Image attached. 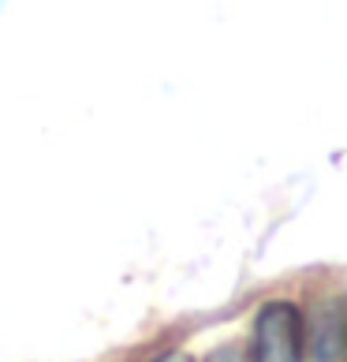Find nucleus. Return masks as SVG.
<instances>
[{
  "label": "nucleus",
  "mask_w": 347,
  "mask_h": 362,
  "mask_svg": "<svg viewBox=\"0 0 347 362\" xmlns=\"http://www.w3.org/2000/svg\"><path fill=\"white\" fill-rule=\"evenodd\" d=\"M157 362H191L187 355H180V351H172V355H165V358H157Z\"/></svg>",
  "instance_id": "4"
},
{
  "label": "nucleus",
  "mask_w": 347,
  "mask_h": 362,
  "mask_svg": "<svg viewBox=\"0 0 347 362\" xmlns=\"http://www.w3.org/2000/svg\"><path fill=\"white\" fill-rule=\"evenodd\" d=\"M343 317H340V299H329L314 310L310 317V340L302 347H310L314 362H340V347H343Z\"/></svg>",
  "instance_id": "2"
},
{
  "label": "nucleus",
  "mask_w": 347,
  "mask_h": 362,
  "mask_svg": "<svg viewBox=\"0 0 347 362\" xmlns=\"http://www.w3.org/2000/svg\"><path fill=\"white\" fill-rule=\"evenodd\" d=\"M306 325L299 306L291 303H265L254 317V351L250 362H302L306 351Z\"/></svg>",
  "instance_id": "1"
},
{
  "label": "nucleus",
  "mask_w": 347,
  "mask_h": 362,
  "mask_svg": "<svg viewBox=\"0 0 347 362\" xmlns=\"http://www.w3.org/2000/svg\"><path fill=\"white\" fill-rule=\"evenodd\" d=\"M206 362H250V358H247L243 351H239V347H232V344H228V347H217V351H209V355H206Z\"/></svg>",
  "instance_id": "3"
}]
</instances>
